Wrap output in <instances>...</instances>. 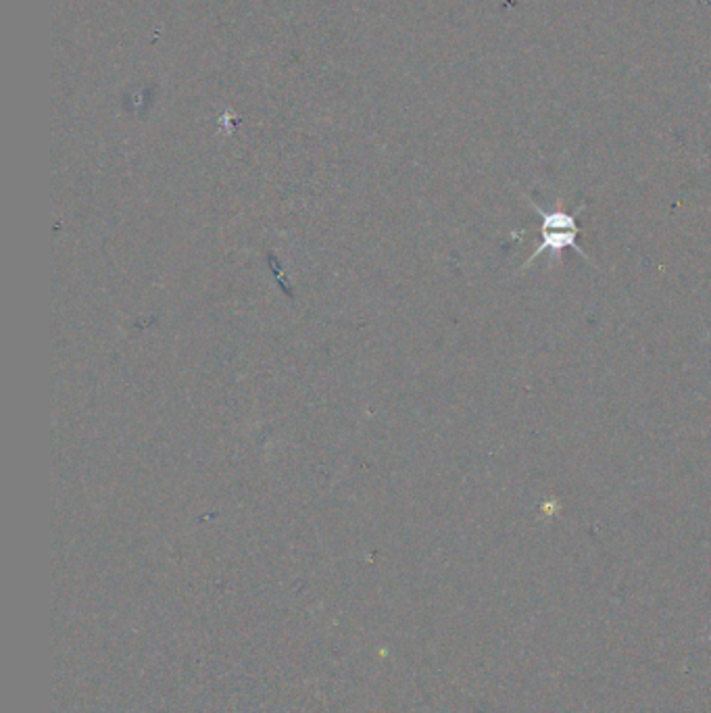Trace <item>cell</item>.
<instances>
[{
    "instance_id": "obj_2",
    "label": "cell",
    "mask_w": 711,
    "mask_h": 713,
    "mask_svg": "<svg viewBox=\"0 0 711 713\" xmlns=\"http://www.w3.org/2000/svg\"><path fill=\"white\" fill-rule=\"evenodd\" d=\"M533 203L534 214L540 217V230H580L578 228V215L585 211V205L578 207L576 211H566L564 209V200H557V207L555 209H543L538 207L534 200Z\"/></svg>"
},
{
    "instance_id": "obj_1",
    "label": "cell",
    "mask_w": 711,
    "mask_h": 713,
    "mask_svg": "<svg viewBox=\"0 0 711 713\" xmlns=\"http://www.w3.org/2000/svg\"><path fill=\"white\" fill-rule=\"evenodd\" d=\"M578 232L580 230H540L538 247L534 249L530 259L524 264V268H530L543 252H549L553 259H557V255H561L564 249L576 250L580 257H585L588 261L587 252L578 245Z\"/></svg>"
}]
</instances>
